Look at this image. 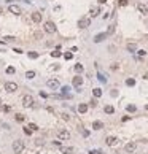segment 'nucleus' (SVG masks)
<instances>
[{"label": "nucleus", "instance_id": "9d476101", "mask_svg": "<svg viewBox=\"0 0 148 154\" xmlns=\"http://www.w3.org/2000/svg\"><path fill=\"white\" fill-rule=\"evenodd\" d=\"M61 153L62 154H75V149L70 146H62L61 145Z\"/></svg>", "mask_w": 148, "mask_h": 154}, {"label": "nucleus", "instance_id": "a211bd4d", "mask_svg": "<svg viewBox=\"0 0 148 154\" xmlns=\"http://www.w3.org/2000/svg\"><path fill=\"white\" fill-rule=\"evenodd\" d=\"M104 111H105L107 114H113V113H115V108L111 107V105H107V107L104 108Z\"/></svg>", "mask_w": 148, "mask_h": 154}, {"label": "nucleus", "instance_id": "aec40b11", "mask_svg": "<svg viewBox=\"0 0 148 154\" xmlns=\"http://www.w3.org/2000/svg\"><path fill=\"white\" fill-rule=\"evenodd\" d=\"M127 51H131V53H137V45H135V43H129V45H127Z\"/></svg>", "mask_w": 148, "mask_h": 154}, {"label": "nucleus", "instance_id": "c85d7f7f", "mask_svg": "<svg viewBox=\"0 0 148 154\" xmlns=\"http://www.w3.org/2000/svg\"><path fill=\"white\" fill-rule=\"evenodd\" d=\"M126 84H127V86H134V84H135V80H132V78H129V80L126 81Z\"/></svg>", "mask_w": 148, "mask_h": 154}, {"label": "nucleus", "instance_id": "423d86ee", "mask_svg": "<svg viewBox=\"0 0 148 154\" xmlns=\"http://www.w3.org/2000/svg\"><path fill=\"white\" fill-rule=\"evenodd\" d=\"M89 24H91V19L89 18H80V21H78V27L80 29H86V27H89Z\"/></svg>", "mask_w": 148, "mask_h": 154}, {"label": "nucleus", "instance_id": "2eb2a0df", "mask_svg": "<svg viewBox=\"0 0 148 154\" xmlns=\"http://www.w3.org/2000/svg\"><path fill=\"white\" fill-rule=\"evenodd\" d=\"M102 127H104V122H100V121H94L92 122V129L94 130H100Z\"/></svg>", "mask_w": 148, "mask_h": 154}, {"label": "nucleus", "instance_id": "473e14b6", "mask_svg": "<svg viewBox=\"0 0 148 154\" xmlns=\"http://www.w3.org/2000/svg\"><path fill=\"white\" fill-rule=\"evenodd\" d=\"M64 57L67 59V60H70V59L73 57V54H72V53H65V54H64Z\"/></svg>", "mask_w": 148, "mask_h": 154}, {"label": "nucleus", "instance_id": "f3484780", "mask_svg": "<svg viewBox=\"0 0 148 154\" xmlns=\"http://www.w3.org/2000/svg\"><path fill=\"white\" fill-rule=\"evenodd\" d=\"M86 111H88V105L86 103H80V105H78V113L83 114V113H86Z\"/></svg>", "mask_w": 148, "mask_h": 154}, {"label": "nucleus", "instance_id": "7c9ffc66", "mask_svg": "<svg viewBox=\"0 0 148 154\" xmlns=\"http://www.w3.org/2000/svg\"><path fill=\"white\" fill-rule=\"evenodd\" d=\"M118 5L119 7H126L127 5V0H118Z\"/></svg>", "mask_w": 148, "mask_h": 154}, {"label": "nucleus", "instance_id": "c03bdc74", "mask_svg": "<svg viewBox=\"0 0 148 154\" xmlns=\"http://www.w3.org/2000/svg\"><path fill=\"white\" fill-rule=\"evenodd\" d=\"M0 107H2V100H0Z\"/></svg>", "mask_w": 148, "mask_h": 154}, {"label": "nucleus", "instance_id": "393cba45", "mask_svg": "<svg viewBox=\"0 0 148 154\" xmlns=\"http://www.w3.org/2000/svg\"><path fill=\"white\" fill-rule=\"evenodd\" d=\"M75 72L76 73H81V72H83V65H81V64H75Z\"/></svg>", "mask_w": 148, "mask_h": 154}, {"label": "nucleus", "instance_id": "4c0bfd02", "mask_svg": "<svg viewBox=\"0 0 148 154\" xmlns=\"http://www.w3.org/2000/svg\"><path fill=\"white\" fill-rule=\"evenodd\" d=\"M137 53H139V56H140V57H145V56H147V53H145V51H137Z\"/></svg>", "mask_w": 148, "mask_h": 154}, {"label": "nucleus", "instance_id": "ea45409f", "mask_svg": "<svg viewBox=\"0 0 148 154\" xmlns=\"http://www.w3.org/2000/svg\"><path fill=\"white\" fill-rule=\"evenodd\" d=\"M24 132H26L27 135H30V134H32V130H30V129H29V127H24Z\"/></svg>", "mask_w": 148, "mask_h": 154}, {"label": "nucleus", "instance_id": "5701e85b", "mask_svg": "<svg viewBox=\"0 0 148 154\" xmlns=\"http://www.w3.org/2000/svg\"><path fill=\"white\" fill-rule=\"evenodd\" d=\"M24 119H26V116H24V114H21V113L16 114V121H18V122H22Z\"/></svg>", "mask_w": 148, "mask_h": 154}, {"label": "nucleus", "instance_id": "f257e3e1", "mask_svg": "<svg viewBox=\"0 0 148 154\" xmlns=\"http://www.w3.org/2000/svg\"><path fill=\"white\" fill-rule=\"evenodd\" d=\"M43 30H45L46 33H54V32L57 30V29H56V24H54L53 21H46V22L43 24Z\"/></svg>", "mask_w": 148, "mask_h": 154}, {"label": "nucleus", "instance_id": "a878e982", "mask_svg": "<svg viewBox=\"0 0 148 154\" xmlns=\"http://www.w3.org/2000/svg\"><path fill=\"white\" fill-rule=\"evenodd\" d=\"M97 78H99V81H102V83H107V76H105V75H102V73H100V72H99Z\"/></svg>", "mask_w": 148, "mask_h": 154}, {"label": "nucleus", "instance_id": "58836bf2", "mask_svg": "<svg viewBox=\"0 0 148 154\" xmlns=\"http://www.w3.org/2000/svg\"><path fill=\"white\" fill-rule=\"evenodd\" d=\"M13 40H16L15 37H5V41H13Z\"/></svg>", "mask_w": 148, "mask_h": 154}, {"label": "nucleus", "instance_id": "f704fd0d", "mask_svg": "<svg viewBox=\"0 0 148 154\" xmlns=\"http://www.w3.org/2000/svg\"><path fill=\"white\" fill-rule=\"evenodd\" d=\"M2 110H3L5 113H8L10 110H11V107H8V105H3V107H2Z\"/></svg>", "mask_w": 148, "mask_h": 154}, {"label": "nucleus", "instance_id": "b1692460", "mask_svg": "<svg viewBox=\"0 0 148 154\" xmlns=\"http://www.w3.org/2000/svg\"><path fill=\"white\" fill-rule=\"evenodd\" d=\"M51 56H53V57H61V56H62V53H61L59 49H54L53 53H51Z\"/></svg>", "mask_w": 148, "mask_h": 154}, {"label": "nucleus", "instance_id": "bb28decb", "mask_svg": "<svg viewBox=\"0 0 148 154\" xmlns=\"http://www.w3.org/2000/svg\"><path fill=\"white\" fill-rule=\"evenodd\" d=\"M27 56H29L30 59H37V57H38V53H35V51H30V53L27 54Z\"/></svg>", "mask_w": 148, "mask_h": 154}, {"label": "nucleus", "instance_id": "0eeeda50", "mask_svg": "<svg viewBox=\"0 0 148 154\" xmlns=\"http://www.w3.org/2000/svg\"><path fill=\"white\" fill-rule=\"evenodd\" d=\"M8 11L11 13V14H16V16H19L21 14V7H18V5H10V7H8Z\"/></svg>", "mask_w": 148, "mask_h": 154}, {"label": "nucleus", "instance_id": "4be33fe9", "mask_svg": "<svg viewBox=\"0 0 148 154\" xmlns=\"http://www.w3.org/2000/svg\"><path fill=\"white\" fill-rule=\"evenodd\" d=\"M137 8H139V11L143 13V14H147V13H148V8L145 7V5H137Z\"/></svg>", "mask_w": 148, "mask_h": 154}, {"label": "nucleus", "instance_id": "c9c22d12", "mask_svg": "<svg viewBox=\"0 0 148 154\" xmlns=\"http://www.w3.org/2000/svg\"><path fill=\"white\" fill-rule=\"evenodd\" d=\"M29 129H30V130H37L38 127H37V126H35L34 122H30V124H29Z\"/></svg>", "mask_w": 148, "mask_h": 154}, {"label": "nucleus", "instance_id": "dca6fc26", "mask_svg": "<svg viewBox=\"0 0 148 154\" xmlns=\"http://www.w3.org/2000/svg\"><path fill=\"white\" fill-rule=\"evenodd\" d=\"M99 13H100V8H99V7H92V8H91V18L99 16Z\"/></svg>", "mask_w": 148, "mask_h": 154}, {"label": "nucleus", "instance_id": "f8f14e48", "mask_svg": "<svg viewBox=\"0 0 148 154\" xmlns=\"http://www.w3.org/2000/svg\"><path fill=\"white\" fill-rule=\"evenodd\" d=\"M105 143L108 145V146H115V145L118 143V138H116V137H107Z\"/></svg>", "mask_w": 148, "mask_h": 154}, {"label": "nucleus", "instance_id": "ddd939ff", "mask_svg": "<svg viewBox=\"0 0 148 154\" xmlns=\"http://www.w3.org/2000/svg\"><path fill=\"white\" fill-rule=\"evenodd\" d=\"M32 21H34V22H42V14L38 11H34L32 13Z\"/></svg>", "mask_w": 148, "mask_h": 154}, {"label": "nucleus", "instance_id": "20e7f679", "mask_svg": "<svg viewBox=\"0 0 148 154\" xmlns=\"http://www.w3.org/2000/svg\"><path fill=\"white\" fill-rule=\"evenodd\" d=\"M22 105H24L26 108L34 107V97L29 95V94H27V95H24V97H22Z\"/></svg>", "mask_w": 148, "mask_h": 154}, {"label": "nucleus", "instance_id": "6e6552de", "mask_svg": "<svg viewBox=\"0 0 148 154\" xmlns=\"http://www.w3.org/2000/svg\"><path fill=\"white\" fill-rule=\"evenodd\" d=\"M124 149H126V153H135V149H137V143H135V141L127 143V145L124 146Z\"/></svg>", "mask_w": 148, "mask_h": 154}, {"label": "nucleus", "instance_id": "6ab92c4d", "mask_svg": "<svg viewBox=\"0 0 148 154\" xmlns=\"http://www.w3.org/2000/svg\"><path fill=\"white\" fill-rule=\"evenodd\" d=\"M35 75H37V73H35L34 70H29V72H26V78H27V80H34Z\"/></svg>", "mask_w": 148, "mask_h": 154}, {"label": "nucleus", "instance_id": "f03ea898", "mask_svg": "<svg viewBox=\"0 0 148 154\" xmlns=\"http://www.w3.org/2000/svg\"><path fill=\"white\" fill-rule=\"evenodd\" d=\"M22 151H24V141H21V140L13 141V153H15V154H21Z\"/></svg>", "mask_w": 148, "mask_h": 154}, {"label": "nucleus", "instance_id": "1a4fd4ad", "mask_svg": "<svg viewBox=\"0 0 148 154\" xmlns=\"http://www.w3.org/2000/svg\"><path fill=\"white\" fill-rule=\"evenodd\" d=\"M57 137H59L61 140H68V138H70V132L65 130V129H62V130L57 132Z\"/></svg>", "mask_w": 148, "mask_h": 154}, {"label": "nucleus", "instance_id": "37998d69", "mask_svg": "<svg viewBox=\"0 0 148 154\" xmlns=\"http://www.w3.org/2000/svg\"><path fill=\"white\" fill-rule=\"evenodd\" d=\"M2 13H3V10H2V8H0V14H2Z\"/></svg>", "mask_w": 148, "mask_h": 154}, {"label": "nucleus", "instance_id": "9b49d317", "mask_svg": "<svg viewBox=\"0 0 148 154\" xmlns=\"http://www.w3.org/2000/svg\"><path fill=\"white\" fill-rule=\"evenodd\" d=\"M72 84L75 86V87H80V86L83 84V78H81V76H75L72 80Z\"/></svg>", "mask_w": 148, "mask_h": 154}, {"label": "nucleus", "instance_id": "4468645a", "mask_svg": "<svg viewBox=\"0 0 148 154\" xmlns=\"http://www.w3.org/2000/svg\"><path fill=\"white\" fill-rule=\"evenodd\" d=\"M105 38H107V33H97V35L94 37V41H96V43H100V41H104Z\"/></svg>", "mask_w": 148, "mask_h": 154}, {"label": "nucleus", "instance_id": "412c9836", "mask_svg": "<svg viewBox=\"0 0 148 154\" xmlns=\"http://www.w3.org/2000/svg\"><path fill=\"white\" fill-rule=\"evenodd\" d=\"M92 94H94V97H96V99H99V97L102 95V89H99V87L92 89Z\"/></svg>", "mask_w": 148, "mask_h": 154}, {"label": "nucleus", "instance_id": "e433bc0d", "mask_svg": "<svg viewBox=\"0 0 148 154\" xmlns=\"http://www.w3.org/2000/svg\"><path fill=\"white\" fill-rule=\"evenodd\" d=\"M62 94H64V95H68V87H67V86L62 87Z\"/></svg>", "mask_w": 148, "mask_h": 154}, {"label": "nucleus", "instance_id": "39448f33", "mask_svg": "<svg viewBox=\"0 0 148 154\" xmlns=\"http://www.w3.org/2000/svg\"><path fill=\"white\" fill-rule=\"evenodd\" d=\"M5 91H7V92H16V91H18V84L8 81V83H5Z\"/></svg>", "mask_w": 148, "mask_h": 154}, {"label": "nucleus", "instance_id": "2f4dec72", "mask_svg": "<svg viewBox=\"0 0 148 154\" xmlns=\"http://www.w3.org/2000/svg\"><path fill=\"white\" fill-rule=\"evenodd\" d=\"M15 72H16V70L13 68V67H8V68H7V73H8V75H13Z\"/></svg>", "mask_w": 148, "mask_h": 154}, {"label": "nucleus", "instance_id": "a19ab883", "mask_svg": "<svg viewBox=\"0 0 148 154\" xmlns=\"http://www.w3.org/2000/svg\"><path fill=\"white\" fill-rule=\"evenodd\" d=\"M118 68V64H111V70H116Z\"/></svg>", "mask_w": 148, "mask_h": 154}, {"label": "nucleus", "instance_id": "c756f323", "mask_svg": "<svg viewBox=\"0 0 148 154\" xmlns=\"http://www.w3.org/2000/svg\"><path fill=\"white\" fill-rule=\"evenodd\" d=\"M113 32H115V26H110V27H108V30H107V35H111Z\"/></svg>", "mask_w": 148, "mask_h": 154}, {"label": "nucleus", "instance_id": "72a5a7b5", "mask_svg": "<svg viewBox=\"0 0 148 154\" xmlns=\"http://www.w3.org/2000/svg\"><path fill=\"white\" fill-rule=\"evenodd\" d=\"M34 37H35V38H38V40H40V38L43 37V33H42V32H35V33H34Z\"/></svg>", "mask_w": 148, "mask_h": 154}, {"label": "nucleus", "instance_id": "79ce46f5", "mask_svg": "<svg viewBox=\"0 0 148 154\" xmlns=\"http://www.w3.org/2000/svg\"><path fill=\"white\" fill-rule=\"evenodd\" d=\"M99 2H100V3H105V2H107V0H99Z\"/></svg>", "mask_w": 148, "mask_h": 154}, {"label": "nucleus", "instance_id": "7ed1b4c3", "mask_svg": "<svg viewBox=\"0 0 148 154\" xmlns=\"http://www.w3.org/2000/svg\"><path fill=\"white\" fill-rule=\"evenodd\" d=\"M46 86H48L51 91H57V89L61 87V83H59V80H56V78H51V80L46 81Z\"/></svg>", "mask_w": 148, "mask_h": 154}, {"label": "nucleus", "instance_id": "cd10ccee", "mask_svg": "<svg viewBox=\"0 0 148 154\" xmlns=\"http://www.w3.org/2000/svg\"><path fill=\"white\" fill-rule=\"evenodd\" d=\"M135 110H137L135 105H127V111H129V113H134Z\"/></svg>", "mask_w": 148, "mask_h": 154}]
</instances>
